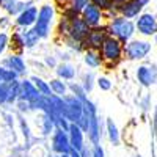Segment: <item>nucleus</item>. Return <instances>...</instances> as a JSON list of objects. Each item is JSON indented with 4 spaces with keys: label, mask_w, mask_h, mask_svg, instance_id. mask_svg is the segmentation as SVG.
<instances>
[{
    "label": "nucleus",
    "mask_w": 157,
    "mask_h": 157,
    "mask_svg": "<svg viewBox=\"0 0 157 157\" xmlns=\"http://www.w3.org/2000/svg\"><path fill=\"white\" fill-rule=\"evenodd\" d=\"M110 33L113 36H116L118 39L121 41H129L134 35V24L127 21V19H123V17H116L109 27Z\"/></svg>",
    "instance_id": "nucleus-1"
},
{
    "label": "nucleus",
    "mask_w": 157,
    "mask_h": 157,
    "mask_svg": "<svg viewBox=\"0 0 157 157\" xmlns=\"http://www.w3.org/2000/svg\"><path fill=\"white\" fill-rule=\"evenodd\" d=\"M52 17H54V8L52 6L44 5L39 10V14H38V19H36V24H35V30L38 32V35L41 38H46L49 35Z\"/></svg>",
    "instance_id": "nucleus-2"
},
{
    "label": "nucleus",
    "mask_w": 157,
    "mask_h": 157,
    "mask_svg": "<svg viewBox=\"0 0 157 157\" xmlns=\"http://www.w3.org/2000/svg\"><path fill=\"white\" fill-rule=\"evenodd\" d=\"M64 101H66V105H68V120L78 123L85 113V101L82 102L80 98H75V96L66 98Z\"/></svg>",
    "instance_id": "nucleus-3"
},
{
    "label": "nucleus",
    "mask_w": 157,
    "mask_h": 157,
    "mask_svg": "<svg viewBox=\"0 0 157 157\" xmlns=\"http://www.w3.org/2000/svg\"><path fill=\"white\" fill-rule=\"evenodd\" d=\"M149 52H151V43L148 41H132L126 47V54L130 60L145 58Z\"/></svg>",
    "instance_id": "nucleus-4"
},
{
    "label": "nucleus",
    "mask_w": 157,
    "mask_h": 157,
    "mask_svg": "<svg viewBox=\"0 0 157 157\" xmlns=\"http://www.w3.org/2000/svg\"><path fill=\"white\" fill-rule=\"evenodd\" d=\"M121 52H123V47L120 44V41L115 38H107L102 44V57L105 60H110V61H115L121 57Z\"/></svg>",
    "instance_id": "nucleus-5"
},
{
    "label": "nucleus",
    "mask_w": 157,
    "mask_h": 157,
    "mask_svg": "<svg viewBox=\"0 0 157 157\" xmlns=\"http://www.w3.org/2000/svg\"><path fill=\"white\" fill-rule=\"evenodd\" d=\"M137 30L145 35V36H151L157 33V19L152 14H141L137 19Z\"/></svg>",
    "instance_id": "nucleus-6"
},
{
    "label": "nucleus",
    "mask_w": 157,
    "mask_h": 157,
    "mask_svg": "<svg viewBox=\"0 0 157 157\" xmlns=\"http://www.w3.org/2000/svg\"><path fill=\"white\" fill-rule=\"evenodd\" d=\"M54 149L60 154H69L72 149L71 138L66 135V130H57L54 135Z\"/></svg>",
    "instance_id": "nucleus-7"
},
{
    "label": "nucleus",
    "mask_w": 157,
    "mask_h": 157,
    "mask_svg": "<svg viewBox=\"0 0 157 157\" xmlns=\"http://www.w3.org/2000/svg\"><path fill=\"white\" fill-rule=\"evenodd\" d=\"M21 98L25 99L30 104H35L39 98H41V91L36 88L35 83L29 82V80H24L21 83Z\"/></svg>",
    "instance_id": "nucleus-8"
},
{
    "label": "nucleus",
    "mask_w": 157,
    "mask_h": 157,
    "mask_svg": "<svg viewBox=\"0 0 157 157\" xmlns=\"http://www.w3.org/2000/svg\"><path fill=\"white\" fill-rule=\"evenodd\" d=\"M83 19L88 22L90 27H96V25H99L101 21H102V13H101L99 6L94 5V3H88L85 6V10H83Z\"/></svg>",
    "instance_id": "nucleus-9"
},
{
    "label": "nucleus",
    "mask_w": 157,
    "mask_h": 157,
    "mask_svg": "<svg viewBox=\"0 0 157 157\" xmlns=\"http://www.w3.org/2000/svg\"><path fill=\"white\" fill-rule=\"evenodd\" d=\"M137 77L138 82L145 86H151L155 80H157V69L152 66H140L137 71Z\"/></svg>",
    "instance_id": "nucleus-10"
},
{
    "label": "nucleus",
    "mask_w": 157,
    "mask_h": 157,
    "mask_svg": "<svg viewBox=\"0 0 157 157\" xmlns=\"http://www.w3.org/2000/svg\"><path fill=\"white\" fill-rule=\"evenodd\" d=\"M88 22L85 19H77L74 17V21L71 22V36L74 39H77V41H80V39L86 38V35L90 33L88 30Z\"/></svg>",
    "instance_id": "nucleus-11"
},
{
    "label": "nucleus",
    "mask_w": 157,
    "mask_h": 157,
    "mask_svg": "<svg viewBox=\"0 0 157 157\" xmlns=\"http://www.w3.org/2000/svg\"><path fill=\"white\" fill-rule=\"evenodd\" d=\"M146 3H148V0H129V2H126L123 5L121 11H123V14L126 17L130 19V17L138 16V13L143 10V6H145Z\"/></svg>",
    "instance_id": "nucleus-12"
},
{
    "label": "nucleus",
    "mask_w": 157,
    "mask_h": 157,
    "mask_svg": "<svg viewBox=\"0 0 157 157\" xmlns=\"http://www.w3.org/2000/svg\"><path fill=\"white\" fill-rule=\"evenodd\" d=\"M69 138H71V145H72L74 149H77V151L83 149V130H82V127H80L78 123L71 124V127H69Z\"/></svg>",
    "instance_id": "nucleus-13"
},
{
    "label": "nucleus",
    "mask_w": 157,
    "mask_h": 157,
    "mask_svg": "<svg viewBox=\"0 0 157 157\" xmlns=\"http://www.w3.org/2000/svg\"><path fill=\"white\" fill-rule=\"evenodd\" d=\"M38 14H39L38 10H36L35 6H30V8H27V10H24L21 14H19V17H17V24L22 25V27H29V25H32V24L36 22Z\"/></svg>",
    "instance_id": "nucleus-14"
},
{
    "label": "nucleus",
    "mask_w": 157,
    "mask_h": 157,
    "mask_svg": "<svg viewBox=\"0 0 157 157\" xmlns=\"http://www.w3.org/2000/svg\"><path fill=\"white\" fill-rule=\"evenodd\" d=\"M105 32L104 30H99V29H94L91 30L88 35H86V44L91 47V49H98L104 44V41H105Z\"/></svg>",
    "instance_id": "nucleus-15"
},
{
    "label": "nucleus",
    "mask_w": 157,
    "mask_h": 157,
    "mask_svg": "<svg viewBox=\"0 0 157 157\" xmlns=\"http://www.w3.org/2000/svg\"><path fill=\"white\" fill-rule=\"evenodd\" d=\"M5 64H8L10 69H14L17 74L24 72V69H25V64H24L22 58H21V57H17V55H13V57L6 58V60H5Z\"/></svg>",
    "instance_id": "nucleus-16"
},
{
    "label": "nucleus",
    "mask_w": 157,
    "mask_h": 157,
    "mask_svg": "<svg viewBox=\"0 0 157 157\" xmlns=\"http://www.w3.org/2000/svg\"><path fill=\"white\" fill-rule=\"evenodd\" d=\"M101 55L99 54H96L94 50H88L86 52V55H85V63L88 64V66H91V68H98L99 64H101Z\"/></svg>",
    "instance_id": "nucleus-17"
},
{
    "label": "nucleus",
    "mask_w": 157,
    "mask_h": 157,
    "mask_svg": "<svg viewBox=\"0 0 157 157\" xmlns=\"http://www.w3.org/2000/svg\"><path fill=\"white\" fill-rule=\"evenodd\" d=\"M57 74L63 78H72L74 74H75V69L71 66V64H60L58 69H57Z\"/></svg>",
    "instance_id": "nucleus-18"
},
{
    "label": "nucleus",
    "mask_w": 157,
    "mask_h": 157,
    "mask_svg": "<svg viewBox=\"0 0 157 157\" xmlns=\"http://www.w3.org/2000/svg\"><path fill=\"white\" fill-rule=\"evenodd\" d=\"M32 82L36 85V88L39 90V91H41V94L43 96H50V85H47L44 80H43V78H38V77H33L32 78Z\"/></svg>",
    "instance_id": "nucleus-19"
},
{
    "label": "nucleus",
    "mask_w": 157,
    "mask_h": 157,
    "mask_svg": "<svg viewBox=\"0 0 157 157\" xmlns=\"http://www.w3.org/2000/svg\"><path fill=\"white\" fill-rule=\"evenodd\" d=\"M41 38L38 35V32L36 30H29L27 33L24 35V39H25V46L27 47H33L36 43H38V39Z\"/></svg>",
    "instance_id": "nucleus-20"
},
{
    "label": "nucleus",
    "mask_w": 157,
    "mask_h": 157,
    "mask_svg": "<svg viewBox=\"0 0 157 157\" xmlns=\"http://www.w3.org/2000/svg\"><path fill=\"white\" fill-rule=\"evenodd\" d=\"M50 88L58 96H64V93H66V85H64L61 80H58V78H55V80L50 82Z\"/></svg>",
    "instance_id": "nucleus-21"
},
{
    "label": "nucleus",
    "mask_w": 157,
    "mask_h": 157,
    "mask_svg": "<svg viewBox=\"0 0 157 157\" xmlns=\"http://www.w3.org/2000/svg\"><path fill=\"white\" fill-rule=\"evenodd\" d=\"M0 77H2L3 82H13L16 80L17 72L14 69H5V68H0Z\"/></svg>",
    "instance_id": "nucleus-22"
},
{
    "label": "nucleus",
    "mask_w": 157,
    "mask_h": 157,
    "mask_svg": "<svg viewBox=\"0 0 157 157\" xmlns=\"http://www.w3.org/2000/svg\"><path fill=\"white\" fill-rule=\"evenodd\" d=\"M107 127H109V137H110V140L116 145V143L120 141V135H118V129H116V126L113 124L112 120L107 121Z\"/></svg>",
    "instance_id": "nucleus-23"
},
{
    "label": "nucleus",
    "mask_w": 157,
    "mask_h": 157,
    "mask_svg": "<svg viewBox=\"0 0 157 157\" xmlns=\"http://www.w3.org/2000/svg\"><path fill=\"white\" fill-rule=\"evenodd\" d=\"M88 5V0H74V3H72V11H83L85 6Z\"/></svg>",
    "instance_id": "nucleus-24"
},
{
    "label": "nucleus",
    "mask_w": 157,
    "mask_h": 157,
    "mask_svg": "<svg viewBox=\"0 0 157 157\" xmlns=\"http://www.w3.org/2000/svg\"><path fill=\"white\" fill-rule=\"evenodd\" d=\"M98 85H99L101 90H105V91L112 88V82L109 80L107 77H99V78H98Z\"/></svg>",
    "instance_id": "nucleus-25"
},
{
    "label": "nucleus",
    "mask_w": 157,
    "mask_h": 157,
    "mask_svg": "<svg viewBox=\"0 0 157 157\" xmlns=\"http://www.w3.org/2000/svg\"><path fill=\"white\" fill-rule=\"evenodd\" d=\"M8 101V83H0V102Z\"/></svg>",
    "instance_id": "nucleus-26"
},
{
    "label": "nucleus",
    "mask_w": 157,
    "mask_h": 157,
    "mask_svg": "<svg viewBox=\"0 0 157 157\" xmlns=\"http://www.w3.org/2000/svg\"><path fill=\"white\" fill-rule=\"evenodd\" d=\"M6 44H8V36H6L5 33H0V54L5 50Z\"/></svg>",
    "instance_id": "nucleus-27"
},
{
    "label": "nucleus",
    "mask_w": 157,
    "mask_h": 157,
    "mask_svg": "<svg viewBox=\"0 0 157 157\" xmlns=\"http://www.w3.org/2000/svg\"><path fill=\"white\" fill-rule=\"evenodd\" d=\"M93 3L101 6V8H109L110 6V0H93Z\"/></svg>",
    "instance_id": "nucleus-28"
},
{
    "label": "nucleus",
    "mask_w": 157,
    "mask_h": 157,
    "mask_svg": "<svg viewBox=\"0 0 157 157\" xmlns=\"http://www.w3.org/2000/svg\"><path fill=\"white\" fill-rule=\"evenodd\" d=\"M91 157H104L102 148H101V146H96V148H94V152H93V155H91Z\"/></svg>",
    "instance_id": "nucleus-29"
},
{
    "label": "nucleus",
    "mask_w": 157,
    "mask_h": 157,
    "mask_svg": "<svg viewBox=\"0 0 157 157\" xmlns=\"http://www.w3.org/2000/svg\"><path fill=\"white\" fill-rule=\"evenodd\" d=\"M69 154H71V157H82V155H80V151H77V149H74V148L71 149Z\"/></svg>",
    "instance_id": "nucleus-30"
},
{
    "label": "nucleus",
    "mask_w": 157,
    "mask_h": 157,
    "mask_svg": "<svg viewBox=\"0 0 157 157\" xmlns=\"http://www.w3.org/2000/svg\"><path fill=\"white\" fill-rule=\"evenodd\" d=\"M116 2H129V0H116Z\"/></svg>",
    "instance_id": "nucleus-31"
},
{
    "label": "nucleus",
    "mask_w": 157,
    "mask_h": 157,
    "mask_svg": "<svg viewBox=\"0 0 157 157\" xmlns=\"http://www.w3.org/2000/svg\"><path fill=\"white\" fill-rule=\"evenodd\" d=\"M0 82H3V80H2V77H0Z\"/></svg>",
    "instance_id": "nucleus-32"
}]
</instances>
